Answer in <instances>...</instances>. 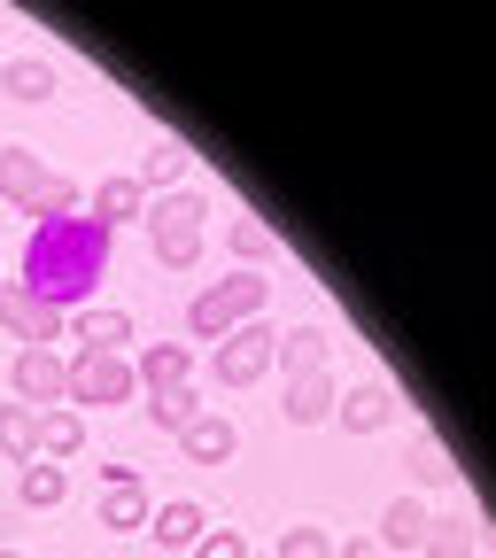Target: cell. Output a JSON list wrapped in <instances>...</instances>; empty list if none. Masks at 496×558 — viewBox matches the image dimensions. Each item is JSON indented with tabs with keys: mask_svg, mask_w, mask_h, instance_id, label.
<instances>
[{
	"mask_svg": "<svg viewBox=\"0 0 496 558\" xmlns=\"http://www.w3.org/2000/svg\"><path fill=\"white\" fill-rule=\"evenodd\" d=\"M132 396H140V373H132V357H109V349H78V357H70V403H78V411L132 403Z\"/></svg>",
	"mask_w": 496,
	"mask_h": 558,
	"instance_id": "4",
	"label": "cell"
},
{
	"mask_svg": "<svg viewBox=\"0 0 496 558\" xmlns=\"http://www.w3.org/2000/svg\"><path fill=\"white\" fill-rule=\"evenodd\" d=\"M24 218H32V226H55V218H78V179H62V171H55V179H47V186L32 194V209H24Z\"/></svg>",
	"mask_w": 496,
	"mask_h": 558,
	"instance_id": "25",
	"label": "cell"
},
{
	"mask_svg": "<svg viewBox=\"0 0 496 558\" xmlns=\"http://www.w3.org/2000/svg\"><path fill=\"white\" fill-rule=\"evenodd\" d=\"M326 333L318 326H295V333H279V373H288V388L295 380H311V373H326Z\"/></svg>",
	"mask_w": 496,
	"mask_h": 558,
	"instance_id": "19",
	"label": "cell"
},
{
	"mask_svg": "<svg viewBox=\"0 0 496 558\" xmlns=\"http://www.w3.org/2000/svg\"><path fill=\"white\" fill-rule=\"evenodd\" d=\"M334 403H341V388H334V373H311V380H295L288 388V427H318V418H334Z\"/></svg>",
	"mask_w": 496,
	"mask_h": 558,
	"instance_id": "18",
	"label": "cell"
},
{
	"mask_svg": "<svg viewBox=\"0 0 496 558\" xmlns=\"http://www.w3.org/2000/svg\"><path fill=\"white\" fill-rule=\"evenodd\" d=\"M202 218H209V194L202 186H171V194H156L148 202V248H156V264L164 271H194V256H202Z\"/></svg>",
	"mask_w": 496,
	"mask_h": 558,
	"instance_id": "2",
	"label": "cell"
},
{
	"mask_svg": "<svg viewBox=\"0 0 496 558\" xmlns=\"http://www.w3.org/2000/svg\"><path fill=\"white\" fill-rule=\"evenodd\" d=\"M47 179H55V171H47V156H39V148H24V140H9V148H0V202L32 209V194H39Z\"/></svg>",
	"mask_w": 496,
	"mask_h": 558,
	"instance_id": "11",
	"label": "cell"
},
{
	"mask_svg": "<svg viewBox=\"0 0 496 558\" xmlns=\"http://www.w3.org/2000/svg\"><path fill=\"white\" fill-rule=\"evenodd\" d=\"M334 558H388V550H380L373 535H358V543H334Z\"/></svg>",
	"mask_w": 496,
	"mask_h": 558,
	"instance_id": "31",
	"label": "cell"
},
{
	"mask_svg": "<svg viewBox=\"0 0 496 558\" xmlns=\"http://www.w3.org/2000/svg\"><path fill=\"white\" fill-rule=\"evenodd\" d=\"M279 365V326H241V333H226L218 341V365H209V373H218V388H256L264 373Z\"/></svg>",
	"mask_w": 496,
	"mask_h": 558,
	"instance_id": "5",
	"label": "cell"
},
{
	"mask_svg": "<svg viewBox=\"0 0 496 558\" xmlns=\"http://www.w3.org/2000/svg\"><path fill=\"white\" fill-rule=\"evenodd\" d=\"M148 535H156L164 550H186V543H202V535H209V512H202L194 497H179V505H156Z\"/></svg>",
	"mask_w": 496,
	"mask_h": 558,
	"instance_id": "17",
	"label": "cell"
},
{
	"mask_svg": "<svg viewBox=\"0 0 496 558\" xmlns=\"http://www.w3.org/2000/svg\"><path fill=\"white\" fill-rule=\"evenodd\" d=\"M156 505H148V481H140V465H101V527L109 535H132V527H148Z\"/></svg>",
	"mask_w": 496,
	"mask_h": 558,
	"instance_id": "6",
	"label": "cell"
},
{
	"mask_svg": "<svg viewBox=\"0 0 496 558\" xmlns=\"http://www.w3.org/2000/svg\"><path fill=\"white\" fill-rule=\"evenodd\" d=\"M473 550H481V527H473V520H435L427 558H473Z\"/></svg>",
	"mask_w": 496,
	"mask_h": 558,
	"instance_id": "28",
	"label": "cell"
},
{
	"mask_svg": "<svg viewBox=\"0 0 496 558\" xmlns=\"http://www.w3.org/2000/svg\"><path fill=\"white\" fill-rule=\"evenodd\" d=\"M86 450V411L78 403H55V411H39V458H78Z\"/></svg>",
	"mask_w": 496,
	"mask_h": 558,
	"instance_id": "15",
	"label": "cell"
},
{
	"mask_svg": "<svg viewBox=\"0 0 496 558\" xmlns=\"http://www.w3.org/2000/svg\"><path fill=\"white\" fill-rule=\"evenodd\" d=\"M194 418H202L194 388H179V396H148V427H164V435H186Z\"/></svg>",
	"mask_w": 496,
	"mask_h": 558,
	"instance_id": "27",
	"label": "cell"
},
{
	"mask_svg": "<svg viewBox=\"0 0 496 558\" xmlns=\"http://www.w3.org/2000/svg\"><path fill=\"white\" fill-rule=\"evenodd\" d=\"M264 295H271V279L233 271V279H218V288H202V295L186 303V333H194V341H226V333H241V326L264 318Z\"/></svg>",
	"mask_w": 496,
	"mask_h": 558,
	"instance_id": "3",
	"label": "cell"
},
{
	"mask_svg": "<svg viewBox=\"0 0 496 558\" xmlns=\"http://www.w3.org/2000/svg\"><path fill=\"white\" fill-rule=\"evenodd\" d=\"M86 218H94V226H109V233H117V226H132V218H148V186L124 179V171H109V179L86 194Z\"/></svg>",
	"mask_w": 496,
	"mask_h": 558,
	"instance_id": "10",
	"label": "cell"
},
{
	"mask_svg": "<svg viewBox=\"0 0 496 558\" xmlns=\"http://www.w3.org/2000/svg\"><path fill=\"white\" fill-rule=\"evenodd\" d=\"M132 373H140V396H179V388H194V349L186 341H148L132 357Z\"/></svg>",
	"mask_w": 496,
	"mask_h": 558,
	"instance_id": "9",
	"label": "cell"
},
{
	"mask_svg": "<svg viewBox=\"0 0 496 558\" xmlns=\"http://www.w3.org/2000/svg\"><path fill=\"white\" fill-rule=\"evenodd\" d=\"M427 535H435L427 497H388V512H380V550H427Z\"/></svg>",
	"mask_w": 496,
	"mask_h": 558,
	"instance_id": "12",
	"label": "cell"
},
{
	"mask_svg": "<svg viewBox=\"0 0 496 558\" xmlns=\"http://www.w3.org/2000/svg\"><path fill=\"white\" fill-rule=\"evenodd\" d=\"M0 558H24V550H0Z\"/></svg>",
	"mask_w": 496,
	"mask_h": 558,
	"instance_id": "32",
	"label": "cell"
},
{
	"mask_svg": "<svg viewBox=\"0 0 496 558\" xmlns=\"http://www.w3.org/2000/svg\"><path fill=\"white\" fill-rule=\"evenodd\" d=\"M403 465H411V481H427V488H458L465 473L450 465V450H443V435H411V450H403Z\"/></svg>",
	"mask_w": 496,
	"mask_h": 558,
	"instance_id": "22",
	"label": "cell"
},
{
	"mask_svg": "<svg viewBox=\"0 0 496 558\" xmlns=\"http://www.w3.org/2000/svg\"><path fill=\"white\" fill-rule=\"evenodd\" d=\"M9 388H16V403H32V411H55V403H70V365L55 357V349H16Z\"/></svg>",
	"mask_w": 496,
	"mask_h": 558,
	"instance_id": "7",
	"label": "cell"
},
{
	"mask_svg": "<svg viewBox=\"0 0 496 558\" xmlns=\"http://www.w3.org/2000/svg\"><path fill=\"white\" fill-rule=\"evenodd\" d=\"M0 295H9V279H0Z\"/></svg>",
	"mask_w": 496,
	"mask_h": 558,
	"instance_id": "34",
	"label": "cell"
},
{
	"mask_svg": "<svg viewBox=\"0 0 496 558\" xmlns=\"http://www.w3.org/2000/svg\"><path fill=\"white\" fill-rule=\"evenodd\" d=\"M0 94H9V101H47L55 94V62H39V54L0 62Z\"/></svg>",
	"mask_w": 496,
	"mask_h": 558,
	"instance_id": "23",
	"label": "cell"
},
{
	"mask_svg": "<svg viewBox=\"0 0 496 558\" xmlns=\"http://www.w3.org/2000/svg\"><path fill=\"white\" fill-rule=\"evenodd\" d=\"M226 248H233V256H241V271H249V264H271V256H279V233H271L264 218H233Z\"/></svg>",
	"mask_w": 496,
	"mask_h": 558,
	"instance_id": "24",
	"label": "cell"
},
{
	"mask_svg": "<svg viewBox=\"0 0 496 558\" xmlns=\"http://www.w3.org/2000/svg\"><path fill=\"white\" fill-rule=\"evenodd\" d=\"M179 450H186L194 465H226V458L241 450V435H233V418H226V411H202L194 427L179 435Z\"/></svg>",
	"mask_w": 496,
	"mask_h": 558,
	"instance_id": "13",
	"label": "cell"
},
{
	"mask_svg": "<svg viewBox=\"0 0 496 558\" xmlns=\"http://www.w3.org/2000/svg\"><path fill=\"white\" fill-rule=\"evenodd\" d=\"M179 171H186V140H171V132H164L156 148H148V163H140V186H164V194H171V186H179Z\"/></svg>",
	"mask_w": 496,
	"mask_h": 558,
	"instance_id": "26",
	"label": "cell"
},
{
	"mask_svg": "<svg viewBox=\"0 0 496 558\" xmlns=\"http://www.w3.org/2000/svg\"><path fill=\"white\" fill-rule=\"evenodd\" d=\"M0 326H9L24 349H47V341H62V333H70V318H62L55 303H39L24 279H9V295H0Z\"/></svg>",
	"mask_w": 496,
	"mask_h": 558,
	"instance_id": "8",
	"label": "cell"
},
{
	"mask_svg": "<svg viewBox=\"0 0 496 558\" xmlns=\"http://www.w3.org/2000/svg\"><path fill=\"white\" fill-rule=\"evenodd\" d=\"M0 458L39 465V411L32 403H0Z\"/></svg>",
	"mask_w": 496,
	"mask_h": 558,
	"instance_id": "21",
	"label": "cell"
},
{
	"mask_svg": "<svg viewBox=\"0 0 496 558\" xmlns=\"http://www.w3.org/2000/svg\"><path fill=\"white\" fill-rule=\"evenodd\" d=\"M334 418H341V427H349V435H380V427H388V418H396V396L365 380V388H349V396L334 403Z\"/></svg>",
	"mask_w": 496,
	"mask_h": 558,
	"instance_id": "16",
	"label": "cell"
},
{
	"mask_svg": "<svg viewBox=\"0 0 496 558\" xmlns=\"http://www.w3.org/2000/svg\"><path fill=\"white\" fill-rule=\"evenodd\" d=\"M249 558H271V550H249Z\"/></svg>",
	"mask_w": 496,
	"mask_h": 558,
	"instance_id": "33",
	"label": "cell"
},
{
	"mask_svg": "<svg viewBox=\"0 0 496 558\" xmlns=\"http://www.w3.org/2000/svg\"><path fill=\"white\" fill-rule=\"evenodd\" d=\"M109 279V226L94 218H55V226H32V248H24V288L39 303H55L62 318H78L94 303V288Z\"/></svg>",
	"mask_w": 496,
	"mask_h": 558,
	"instance_id": "1",
	"label": "cell"
},
{
	"mask_svg": "<svg viewBox=\"0 0 496 558\" xmlns=\"http://www.w3.org/2000/svg\"><path fill=\"white\" fill-rule=\"evenodd\" d=\"M70 341H78V349H109V357H124L132 318H124V311H109V303H86L78 318H70Z\"/></svg>",
	"mask_w": 496,
	"mask_h": 558,
	"instance_id": "14",
	"label": "cell"
},
{
	"mask_svg": "<svg viewBox=\"0 0 496 558\" xmlns=\"http://www.w3.org/2000/svg\"><path fill=\"white\" fill-rule=\"evenodd\" d=\"M194 558H249V535H233V527H209V535L194 543Z\"/></svg>",
	"mask_w": 496,
	"mask_h": 558,
	"instance_id": "30",
	"label": "cell"
},
{
	"mask_svg": "<svg viewBox=\"0 0 496 558\" xmlns=\"http://www.w3.org/2000/svg\"><path fill=\"white\" fill-rule=\"evenodd\" d=\"M62 497H70V465H55V458L24 465V481H16V505H24V512H55Z\"/></svg>",
	"mask_w": 496,
	"mask_h": 558,
	"instance_id": "20",
	"label": "cell"
},
{
	"mask_svg": "<svg viewBox=\"0 0 496 558\" xmlns=\"http://www.w3.org/2000/svg\"><path fill=\"white\" fill-rule=\"evenodd\" d=\"M271 558H334V543H326V527H311V520H303V527L279 535V550H271Z\"/></svg>",
	"mask_w": 496,
	"mask_h": 558,
	"instance_id": "29",
	"label": "cell"
}]
</instances>
